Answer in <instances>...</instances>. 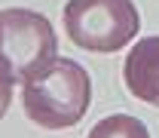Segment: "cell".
Listing matches in <instances>:
<instances>
[{"label": "cell", "mask_w": 159, "mask_h": 138, "mask_svg": "<svg viewBox=\"0 0 159 138\" xmlns=\"http://www.w3.org/2000/svg\"><path fill=\"white\" fill-rule=\"evenodd\" d=\"M21 104L40 129H70L86 117L92 104V77L74 59H52L25 80Z\"/></svg>", "instance_id": "cell-1"}, {"label": "cell", "mask_w": 159, "mask_h": 138, "mask_svg": "<svg viewBox=\"0 0 159 138\" xmlns=\"http://www.w3.org/2000/svg\"><path fill=\"white\" fill-rule=\"evenodd\" d=\"M64 31L86 52H119L141 31V12L132 0H67Z\"/></svg>", "instance_id": "cell-2"}, {"label": "cell", "mask_w": 159, "mask_h": 138, "mask_svg": "<svg viewBox=\"0 0 159 138\" xmlns=\"http://www.w3.org/2000/svg\"><path fill=\"white\" fill-rule=\"evenodd\" d=\"M55 28L46 16L25 6L0 9V77L25 83L37 68L55 55Z\"/></svg>", "instance_id": "cell-3"}, {"label": "cell", "mask_w": 159, "mask_h": 138, "mask_svg": "<svg viewBox=\"0 0 159 138\" xmlns=\"http://www.w3.org/2000/svg\"><path fill=\"white\" fill-rule=\"evenodd\" d=\"M122 80L138 101L159 107V37H144L132 46L122 64Z\"/></svg>", "instance_id": "cell-4"}, {"label": "cell", "mask_w": 159, "mask_h": 138, "mask_svg": "<svg viewBox=\"0 0 159 138\" xmlns=\"http://www.w3.org/2000/svg\"><path fill=\"white\" fill-rule=\"evenodd\" d=\"M86 138H150V132L132 114H110V117L98 120Z\"/></svg>", "instance_id": "cell-5"}, {"label": "cell", "mask_w": 159, "mask_h": 138, "mask_svg": "<svg viewBox=\"0 0 159 138\" xmlns=\"http://www.w3.org/2000/svg\"><path fill=\"white\" fill-rule=\"evenodd\" d=\"M9 101H12V86L0 77V120L6 117V111H9Z\"/></svg>", "instance_id": "cell-6"}]
</instances>
